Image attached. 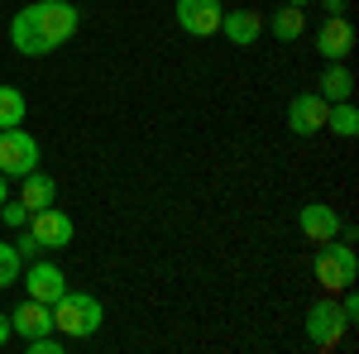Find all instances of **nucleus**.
<instances>
[{"mask_svg":"<svg viewBox=\"0 0 359 354\" xmlns=\"http://www.w3.org/2000/svg\"><path fill=\"white\" fill-rule=\"evenodd\" d=\"M101 321H106V306H101V297H91V292H72L67 287L53 301V330L62 340H86V335L101 330Z\"/></svg>","mask_w":359,"mask_h":354,"instance_id":"obj_2","label":"nucleus"},{"mask_svg":"<svg viewBox=\"0 0 359 354\" xmlns=\"http://www.w3.org/2000/svg\"><path fill=\"white\" fill-rule=\"evenodd\" d=\"M5 201H10V177L0 172V206H5Z\"/></svg>","mask_w":359,"mask_h":354,"instance_id":"obj_25","label":"nucleus"},{"mask_svg":"<svg viewBox=\"0 0 359 354\" xmlns=\"http://www.w3.org/2000/svg\"><path fill=\"white\" fill-rule=\"evenodd\" d=\"M326 110H331V101L321 96V91H297L292 101H287V130L297 139H311L326 130Z\"/></svg>","mask_w":359,"mask_h":354,"instance_id":"obj_7","label":"nucleus"},{"mask_svg":"<svg viewBox=\"0 0 359 354\" xmlns=\"http://www.w3.org/2000/svg\"><path fill=\"white\" fill-rule=\"evenodd\" d=\"M62 292H67L62 268H57V264H48V259H29V264H25V297L48 301V306H53Z\"/></svg>","mask_w":359,"mask_h":354,"instance_id":"obj_9","label":"nucleus"},{"mask_svg":"<svg viewBox=\"0 0 359 354\" xmlns=\"http://www.w3.org/2000/svg\"><path fill=\"white\" fill-rule=\"evenodd\" d=\"M77 25H82V10L72 0H34L10 15V43L25 57H48L77 34Z\"/></svg>","mask_w":359,"mask_h":354,"instance_id":"obj_1","label":"nucleus"},{"mask_svg":"<svg viewBox=\"0 0 359 354\" xmlns=\"http://www.w3.org/2000/svg\"><path fill=\"white\" fill-rule=\"evenodd\" d=\"M25 91L20 86H0V130H15L25 125Z\"/></svg>","mask_w":359,"mask_h":354,"instance_id":"obj_18","label":"nucleus"},{"mask_svg":"<svg viewBox=\"0 0 359 354\" xmlns=\"http://www.w3.org/2000/svg\"><path fill=\"white\" fill-rule=\"evenodd\" d=\"M326 130H331L335 139H355L359 135V110H355V101H331V110H326Z\"/></svg>","mask_w":359,"mask_h":354,"instance_id":"obj_17","label":"nucleus"},{"mask_svg":"<svg viewBox=\"0 0 359 354\" xmlns=\"http://www.w3.org/2000/svg\"><path fill=\"white\" fill-rule=\"evenodd\" d=\"M15 249H20V259H39V254H43V249H39V240H34V235H20V240H15Z\"/></svg>","mask_w":359,"mask_h":354,"instance_id":"obj_22","label":"nucleus"},{"mask_svg":"<svg viewBox=\"0 0 359 354\" xmlns=\"http://www.w3.org/2000/svg\"><path fill=\"white\" fill-rule=\"evenodd\" d=\"M316 5H321L326 15H345V10H350V0H316Z\"/></svg>","mask_w":359,"mask_h":354,"instance_id":"obj_23","label":"nucleus"},{"mask_svg":"<svg viewBox=\"0 0 359 354\" xmlns=\"http://www.w3.org/2000/svg\"><path fill=\"white\" fill-rule=\"evenodd\" d=\"M0 220H5L10 230H25V220H29L25 201H20V196H15V201H5V206H0Z\"/></svg>","mask_w":359,"mask_h":354,"instance_id":"obj_20","label":"nucleus"},{"mask_svg":"<svg viewBox=\"0 0 359 354\" xmlns=\"http://www.w3.org/2000/svg\"><path fill=\"white\" fill-rule=\"evenodd\" d=\"M10 335H15V330H10V316H5V311H0V345H5V340H10Z\"/></svg>","mask_w":359,"mask_h":354,"instance_id":"obj_24","label":"nucleus"},{"mask_svg":"<svg viewBox=\"0 0 359 354\" xmlns=\"http://www.w3.org/2000/svg\"><path fill=\"white\" fill-rule=\"evenodd\" d=\"M20 273H25V259H20V249H15V245H0V287L20 282Z\"/></svg>","mask_w":359,"mask_h":354,"instance_id":"obj_19","label":"nucleus"},{"mask_svg":"<svg viewBox=\"0 0 359 354\" xmlns=\"http://www.w3.org/2000/svg\"><path fill=\"white\" fill-rule=\"evenodd\" d=\"M359 278V254L355 245H345V240H331V245L316 249V282L326 287V292H345V287H355Z\"/></svg>","mask_w":359,"mask_h":354,"instance_id":"obj_3","label":"nucleus"},{"mask_svg":"<svg viewBox=\"0 0 359 354\" xmlns=\"http://www.w3.org/2000/svg\"><path fill=\"white\" fill-rule=\"evenodd\" d=\"M10 330L20 335V340H34V335H48L53 330V306L48 301H34L25 297L15 311H10Z\"/></svg>","mask_w":359,"mask_h":354,"instance_id":"obj_12","label":"nucleus"},{"mask_svg":"<svg viewBox=\"0 0 359 354\" xmlns=\"http://www.w3.org/2000/svg\"><path fill=\"white\" fill-rule=\"evenodd\" d=\"M355 48V25H350V15H326L321 29H316V53L326 57V62H345Z\"/></svg>","mask_w":359,"mask_h":354,"instance_id":"obj_10","label":"nucleus"},{"mask_svg":"<svg viewBox=\"0 0 359 354\" xmlns=\"http://www.w3.org/2000/svg\"><path fill=\"white\" fill-rule=\"evenodd\" d=\"M20 201H25V211H43V206H53L57 201V182L48 177V172H25L20 177Z\"/></svg>","mask_w":359,"mask_h":354,"instance_id":"obj_14","label":"nucleus"},{"mask_svg":"<svg viewBox=\"0 0 359 354\" xmlns=\"http://www.w3.org/2000/svg\"><path fill=\"white\" fill-rule=\"evenodd\" d=\"M25 230L39 240V249H67V245H72V235H77L72 216L57 211V201H53V206H43V211H29Z\"/></svg>","mask_w":359,"mask_h":354,"instance_id":"obj_6","label":"nucleus"},{"mask_svg":"<svg viewBox=\"0 0 359 354\" xmlns=\"http://www.w3.org/2000/svg\"><path fill=\"white\" fill-rule=\"evenodd\" d=\"M350 335V321H345V311H340V297H316L306 306V340H311V350H335L340 340Z\"/></svg>","mask_w":359,"mask_h":354,"instance_id":"obj_4","label":"nucleus"},{"mask_svg":"<svg viewBox=\"0 0 359 354\" xmlns=\"http://www.w3.org/2000/svg\"><path fill=\"white\" fill-rule=\"evenodd\" d=\"M34 168H39V144H34V135H29L25 125L0 130V172H5L10 182H20Z\"/></svg>","mask_w":359,"mask_h":354,"instance_id":"obj_5","label":"nucleus"},{"mask_svg":"<svg viewBox=\"0 0 359 354\" xmlns=\"http://www.w3.org/2000/svg\"><path fill=\"white\" fill-rule=\"evenodd\" d=\"M269 34H273L278 43H297V39L306 34V15L297 10V5H283V10L269 15Z\"/></svg>","mask_w":359,"mask_h":354,"instance_id":"obj_16","label":"nucleus"},{"mask_svg":"<svg viewBox=\"0 0 359 354\" xmlns=\"http://www.w3.org/2000/svg\"><path fill=\"white\" fill-rule=\"evenodd\" d=\"M216 34H225L235 48H249V43L264 34V15H259V10H225Z\"/></svg>","mask_w":359,"mask_h":354,"instance_id":"obj_13","label":"nucleus"},{"mask_svg":"<svg viewBox=\"0 0 359 354\" xmlns=\"http://www.w3.org/2000/svg\"><path fill=\"white\" fill-rule=\"evenodd\" d=\"M297 230L311 245H331L335 235H340V211L326 206V201H306L302 211H297Z\"/></svg>","mask_w":359,"mask_h":354,"instance_id":"obj_11","label":"nucleus"},{"mask_svg":"<svg viewBox=\"0 0 359 354\" xmlns=\"http://www.w3.org/2000/svg\"><path fill=\"white\" fill-rule=\"evenodd\" d=\"M221 15H225L221 0H177V29L187 39H211L221 29Z\"/></svg>","mask_w":359,"mask_h":354,"instance_id":"obj_8","label":"nucleus"},{"mask_svg":"<svg viewBox=\"0 0 359 354\" xmlns=\"http://www.w3.org/2000/svg\"><path fill=\"white\" fill-rule=\"evenodd\" d=\"M25 350L29 354H57L62 350V335H53V330L48 335H34V340H25Z\"/></svg>","mask_w":359,"mask_h":354,"instance_id":"obj_21","label":"nucleus"},{"mask_svg":"<svg viewBox=\"0 0 359 354\" xmlns=\"http://www.w3.org/2000/svg\"><path fill=\"white\" fill-rule=\"evenodd\" d=\"M316 91H321L326 101H350V96H355V72H350L345 62H326V72H321Z\"/></svg>","mask_w":359,"mask_h":354,"instance_id":"obj_15","label":"nucleus"},{"mask_svg":"<svg viewBox=\"0 0 359 354\" xmlns=\"http://www.w3.org/2000/svg\"><path fill=\"white\" fill-rule=\"evenodd\" d=\"M283 5H297V10H306V5H311V0H283Z\"/></svg>","mask_w":359,"mask_h":354,"instance_id":"obj_26","label":"nucleus"}]
</instances>
